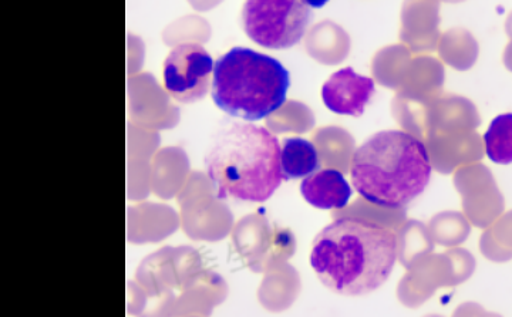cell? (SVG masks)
Instances as JSON below:
<instances>
[{
    "label": "cell",
    "mask_w": 512,
    "mask_h": 317,
    "mask_svg": "<svg viewBox=\"0 0 512 317\" xmlns=\"http://www.w3.org/2000/svg\"><path fill=\"white\" fill-rule=\"evenodd\" d=\"M397 249L399 241L390 229L365 219L342 218L316 236L311 265L332 292L362 296L389 279Z\"/></svg>",
    "instance_id": "1"
},
{
    "label": "cell",
    "mask_w": 512,
    "mask_h": 317,
    "mask_svg": "<svg viewBox=\"0 0 512 317\" xmlns=\"http://www.w3.org/2000/svg\"><path fill=\"white\" fill-rule=\"evenodd\" d=\"M205 168L221 200L265 202L284 180L278 138L248 121L218 131L205 155Z\"/></svg>",
    "instance_id": "2"
},
{
    "label": "cell",
    "mask_w": 512,
    "mask_h": 317,
    "mask_svg": "<svg viewBox=\"0 0 512 317\" xmlns=\"http://www.w3.org/2000/svg\"><path fill=\"white\" fill-rule=\"evenodd\" d=\"M429 151L406 131H380L357 148L350 175L355 190L377 207H406L426 190L431 177Z\"/></svg>",
    "instance_id": "3"
},
{
    "label": "cell",
    "mask_w": 512,
    "mask_h": 317,
    "mask_svg": "<svg viewBox=\"0 0 512 317\" xmlns=\"http://www.w3.org/2000/svg\"><path fill=\"white\" fill-rule=\"evenodd\" d=\"M289 87L291 74L284 64L238 46L215 62L211 96L228 116L254 123L284 106Z\"/></svg>",
    "instance_id": "4"
},
{
    "label": "cell",
    "mask_w": 512,
    "mask_h": 317,
    "mask_svg": "<svg viewBox=\"0 0 512 317\" xmlns=\"http://www.w3.org/2000/svg\"><path fill=\"white\" fill-rule=\"evenodd\" d=\"M312 20V8L303 0H247L241 15L249 39L272 50L298 45Z\"/></svg>",
    "instance_id": "5"
},
{
    "label": "cell",
    "mask_w": 512,
    "mask_h": 317,
    "mask_svg": "<svg viewBox=\"0 0 512 317\" xmlns=\"http://www.w3.org/2000/svg\"><path fill=\"white\" fill-rule=\"evenodd\" d=\"M214 66L205 47L197 43L175 46L164 62V89L180 103H197L211 89Z\"/></svg>",
    "instance_id": "6"
},
{
    "label": "cell",
    "mask_w": 512,
    "mask_h": 317,
    "mask_svg": "<svg viewBox=\"0 0 512 317\" xmlns=\"http://www.w3.org/2000/svg\"><path fill=\"white\" fill-rule=\"evenodd\" d=\"M375 91V82L370 77L360 76L352 67H346L333 73L323 84L322 99L333 113L360 117Z\"/></svg>",
    "instance_id": "7"
},
{
    "label": "cell",
    "mask_w": 512,
    "mask_h": 317,
    "mask_svg": "<svg viewBox=\"0 0 512 317\" xmlns=\"http://www.w3.org/2000/svg\"><path fill=\"white\" fill-rule=\"evenodd\" d=\"M303 198L318 209H342L348 205L352 188L338 170H320L302 181Z\"/></svg>",
    "instance_id": "8"
},
{
    "label": "cell",
    "mask_w": 512,
    "mask_h": 317,
    "mask_svg": "<svg viewBox=\"0 0 512 317\" xmlns=\"http://www.w3.org/2000/svg\"><path fill=\"white\" fill-rule=\"evenodd\" d=\"M281 167L282 177L286 181L309 177L319 171L318 150L305 138H285L281 145Z\"/></svg>",
    "instance_id": "9"
},
{
    "label": "cell",
    "mask_w": 512,
    "mask_h": 317,
    "mask_svg": "<svg viewBox=\"0 0 512 317\" xmlns=\"http://www.w3.org/2000/svg\"><path fill=\"white\" fill-rule=\"evenodd\" d=\"M485 151L495 164L512 163V114H501L491 121L484 136Z\"/></svg>",
    "instance_id": "10"
},
{
    "label": "cell",
    "mask_w": 512,
    "mask_h": 317,
    "mask_svg": "<svg viewBox=\"0 0 512 317\" xmlns=\"http://www.w3.org/2000/svg\"><path fill=\"white\" fill-rule=\"evenodd\" d=\"M303 2H305L306 5L309 6V8L320 9L323 8V6H325L326 3L329 2V0H303Z\"/></svg>",
    "instance_id": "11"
}]
</instances>
